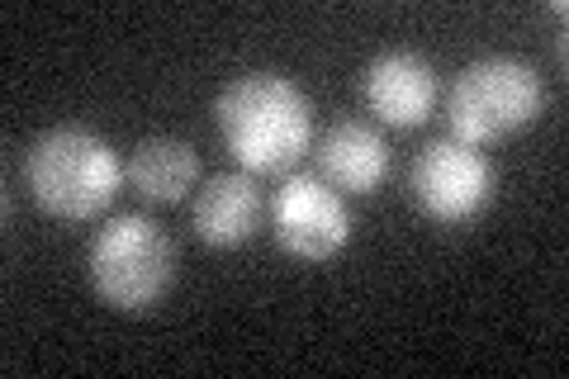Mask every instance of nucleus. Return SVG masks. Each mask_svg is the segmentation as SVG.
I'll list each match as a JSON object with an SVG mask.
<instances>
[{"label": "nucleus", "mask_w": 569, "mask_h": 379, "mask_svg": "<svg viewBox=\"0 0 569 379\" xmlns=\"http://www.w3.org/2000/svg\"><path fill=\"white\" fill-rule=\"evenodd\" d=\"M86 280L123 318L162 309L181 280V247L152 213H114L86 242Z\"/></svg>", "instance_id": "obj_3"}, {"label": "nucleus", "mask_w": 569, "mask_h": 379, "mask_svg": "<svg viewBox=\"0 0 569 379\" xmlns=\"http://www.w3.org/2000/svg\"><path fill=\"white\" fill-rule=\"evenodd\" d=\"M318 176L342 195H376L389 171H395V152H389L385 133L366 119H337L332 129L318 138Z\"/></svg>", "instance_id": "obj_9"}, {"label": "nucleus", "mask_w": 569, "mask_h": 379, "mask_svg": "<svg viewBox=\"0 0 569 379\" xmlns=\"http://www.w3.org/2000/svg\"><path fill=\"white\" fill-rule=\"evenodd\" d=\"M546 110V77L527 58L489 52L456 71L447 90V123L456 142L498 148V142L527 133Z\"/></svg>", "instance_id": "obj_4"}, {"label": "nucleus", "mask_w": 569, "mask_h": 379, "mask_svg": "<svg viewBox=\"0 0 569 379\" xmlns=\"http://www.w3.org/2000/svg\"><path fill=\"white\" fill-rule=\"evenodd\" d=\"M219 138L247 176H290L313 152V100L284 71H242L213 100Z\"/></svg>", "instance_id": "obj_1"}, {"label": "nucleus", "mask_w": 569, "mask_h": 379, "mask_svg": "<svg viewBox=\"0 0 569 379\" xmlns=\"http://www.w3.org/2000/svg\"><path fill=\"white\" fill-rule=\"evenodd\" d=\"M266 223L284 257L295 261H332L351 242V209L347 195L332 190L323 176L290 171L280 176L276 195L266 200Z\"/></svg>", "instance_id": "obj_6"}, {"label": "nucleus", "mask_w": 569, "mask_h": 379, "mask_svg": "<svg viewBox=\"0 0 569 379\" xmlns=\"http://www.w3.org/2000/svg\"><path fill=\"white\" fill-rule=\"evenodd\" d=\"M200 176H204V161L194 152V142L171 133L142 138L129 157V186L148 205H181L190 190H200Z\"/></svg>", "instance_id": "obj_10"}, {"label": "nucleus", "mask_w": 569, "mask_h": 379, "mask_svg": "<svg viewBox=\"0 0 569 379\" xmlns=\"http://www.w3.org/2000/svg\"><path fill=\"white\" fill-rule=\"evenodd\" d=\"M123 180H129V161L86 123H52L24 152V186L33 205L62 223H91L114 205Z\"/></svg>", "instance_id": "obj_2"}, {"label": "nucleus", "mask_w": 569, "mask_h": 379, "mask_svg": "<svg viewBox=\"0 0 569 379\" xmlns=\"http://www.w3.org/2000/svg\"><path fill=\"white\" fill-rule=\"evenodd\" d=\"M361 100L385 129H422L437 114L441 100V77L422 52L408 48H385L361 67Z\"/></svg>", "instance_id": "obj_7"}, {"label": "nucleus", "mask_w": 569, "mask_h": 379, "mask_svg": "<svg viewBox=\"0 0 569 379\" xmlns=\"http://www.w3.org/2000/svg\"><path fill=\"white\" fill-rule=\"evenodd\" d=\"M261 219H266V200L257 190V176H247V171H219L194 190L190 228L213 251L247 247L261 232Z\"/></svg>", "instance_id": "obj_8"}, {"label": "nucleus", "mask_w": 569, "mask_h": 379, "mask_svg": "<svg viewBox=\"0 0 569 379\" xmlns=\"http://www.w3.org/2000/svg\"><path fill=\"white\" fill-rule=\"evenodd\" d=\"M498 171L493 161L456 138H437L413 157L408 167V195L422 219H432L441 228H466L479 213L493 205Z\"/></svg>", "instance_id": "obj_5"}]
</instances>
